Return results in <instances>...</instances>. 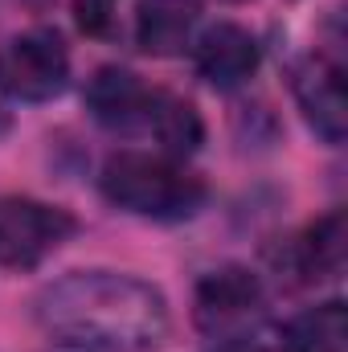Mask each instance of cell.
I'll return each instance as SVG.
<instances>
[{"instance_id":"cell-14","label":"cell","mask_w":348,"mask_h":352,"mask_svg":"<svg viewBox=\"0 0 348 352\" xmlns=\"http://www.w3.org/2000/svg\"><path fill=\"white\" fill-rule=\"evenodd\" d=\"M217 352H246V349H238V344H221Z\"/></svg>"},{"instance_id":"cell-5","label":"cell","mask_w":348,"mask_h":352,"mask_svg":"<svg viewBox=\"0 0 348 352\" xmlns=\"http://www.w3.org/2000/svg\"><path fill=\"white\" fill-rule=\"evenodd\" d=\"M78 221L45 201L33 197H0V263L4 266H37L54 254Z\"/></svg>"},{"instance_id":"cell-7","label":"cell","mask_w":348,"mask_h":352,"mask_svg":"<svg viewBox=\"0 0 348 352\" xmlns=\"http://www.w3.org/2000/svg\"><path fill=\"white\" fill-rule=\"evenodd\" d=\"M156 94H160V90L144 87L131 70L102 66L87 87V107L102 127L123 131V135H135V131H148Z\"/></svg>"},{"instance_id":"cell-9","label":"cell","mask_w":348,"mask_h":352,"mask_svg":"<svg viewBox=\"0 0 348 352\" xmlns=\"http://www.w3.org/2000/svg\"><path fill=\"white\" fill-rule=\"evenodd\" d=\"M201 0H135V41L152 58H173L188 45Z\"/></svg>"},{"instance_id":"cell-1","label":"cell","mask_w":348,"mask_h":352,"mask_svg":"<svg viewBox=\"0 0 348 352\" xmlns=\"http://www.w3.org/2000/svg\"><path fill=\"white\" fill-rule=\"evenodd\" d=\"M37 324L74 352H148L168 336V303L135 274L78 270L41 291Z\"/></svg>"},{"instance_id":"cell-2","label":"cell","mask_w":348,"mask_h":352,"mask_svg":"<svg viewBox=\"0 0 348 352\" xmlns=\"http://www.w3.org/2000/svg\"><path fill=\"white\" fill-rule=\"evenodd\" d=\"M102 197L135 217L184 221L205 205V180L164 152H119L102 164Z\"/></svg>"},{"instance_id":"cell-12","label":"cell","mask_w":348,"mask_h":352,"mask_svg":"<svg viewBox=\"0 0 348 352\" xmlns=\"http://www.w3.org/2000/svg\"><path fill=\"white\" fill-rule=\"evenodd\" d=\"M148 135L160 144L164 156L184 160V156L197 152L205 127H201V115H197L193 102H184V98H176V94H164V90H160V94H156V107H152Z\"/></svg>"},{"instance_id":"cell-10","label":"cell","mask_w":348,"mask_h":352,"mask_svg":"<svg viewBox=\"0 0 348 352\" xmlns=\"http://www.w3.org/2000/svg\"><path fill=\"white\" fill-rule=\"evenodd\" d=\"M345 254H348V226L345 213H328L320 217L316 226H307L291 250V270L307 283H320V278H336L345 270Z\"/></svg>"},{"instance_id":"cell-8","label":"cell","mask_w":348,"mask_h":352,"mask_svg":"<svg viewBox=\"0 0 348 352\" xmlns=\"http://www.w3.org/2000/svg\"><path fill=\"white\" fill-rule=\"evenodd\" d=\"M193 66L209 87L234 90L259 70V41H254L250 29L234 25V21H217L197 37Z\"/></svg>"},{"instance_id":"cell-11","label":"cell","mask_w":348,"mask_h":352,"mask_svg":"<svg viewBox=\"0 0 348 352\" xmlns=\"http://www.w3.org/2000/svg\"><path fill=\"white\" fill-rule=\"evenodd\" d=\"M345 344H348L345 299H328L320 307L299 311L279 336V352H345Z\"/></svg>"},{"instance_id":"cell-4","label":"cell","mask_w":348,"mask_h":352,"mask_svg":"<svg viewBox=\"0 0 348 352\" xmlns=\"http://www.w3.org/2000/svg\"><path fill=\"white\" fill-rule=\"evenodd\" d=\"M193 316L205 336H213L221 344H238L242 332H250L262 320V283L246 266L209 270L197 283Z\"/></svg>"},{"instance_id":"cell-13","label":"cell","mask_w":348,"mask_h":352,"mask_svg":"<svg viewBox=\"0 0 348 352\" xmlns=\"http://www.w3.org/2000/svg\"><path fill=\"white\" fill-rule=\"evenodd\" d=\"M115 4L119 0H74V21L78 29L90 33V37H102L115 21Z\"/></svg>"},{"instance_id":"cell-6","label":"cell","mask_w":348,"mask_h":352,"mask_svg":"<svg viewBox=\"0 0 348 352\" xmlns=\"http://www.w3.org/2000/svg\"><path fill=\"white\" fill-rule=\"evenodd\" d=\"M291 87H295V98H299V111L316 127V135L328 140V144H340L348 131V98H345L340 62H332L324 54H312L307 62L295 66Z\"/></svg>"},{"instance_id":"cell-3","label":"cell","mask_w":348,"mask_h":352,"mask_svg":"<svg viewBox=\"0 0 348 352\" xmlns=\"http://www.w3.org/2000/svg\"><path fill=\"white\" fill-rule=\"evenodd\" d=\"M70 54L54 29H29L0 45V90L17 102H45L66 90Z\"/></svg>"}]
</instances>
